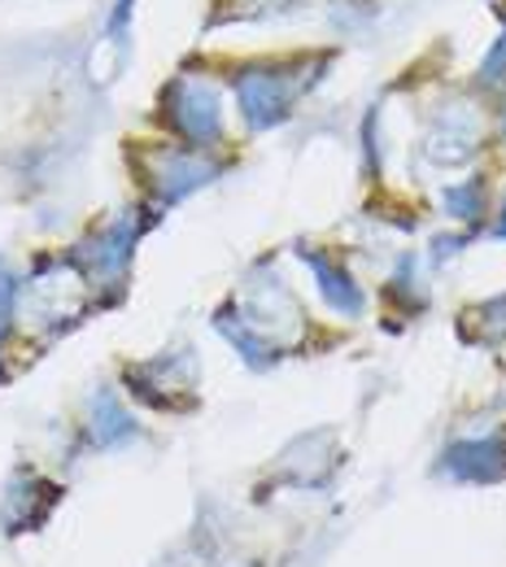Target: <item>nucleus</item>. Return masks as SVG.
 <instances>
[{"mask_svg": "<svg viewBox=\"0 0 506 567\" xmlns=\"http://www.w3.org/2000/svg\"><path fill=\"white\" fill-rule=\"evenodd\" d=\"M53 485H44V481H35L31 476V489H9L4 497V511H0V524H4V533H27L31 524H40L44 515H49V506H53Z\"/></svg>", "mask_w": 506, "mask_h": 567, "instance_id": "423d86ee", "label": "nucleus"}, {"mask_svg": "<svg viewBox=\"0 0 506 567\" xmlns=\"http://www.w3.org/2000/svg\"><path fill=\"white\" fill-rule=\"evenodd\" d=\"M476 118L472 114H463V110H454V114H445V118H436V127L428 132V157L433 162H463L472 148H476Z\"/></svg>", "mask_w": 506, "mask_h": 567, "instance_id": "39448f33", "label": "nucleus"}, {"mask_svg": "<svg viewBox=\"0 0 506 567\" xmlns=\"http://www.w3.org/2000/svg\"><path fill=\"white\" fill-rule=\"evenodd\" d=\"M498 236L506 240V202H503V218H498Z\"/></svg>", "mask_w": 506, "mask_h": 567, "instance_id": "9d476101", "label": "nucleus"}, {"mask_svg": "<svg viewBox=\"0 0 506 567\" xmlns=\"http://www.w3.org/2000/svg\"><path fill=\"white\" fill-rule=\"evenodd\" d=\"M498 71H506V35H503V49H494V53H489V62H485V83H494V79H498Z\"/></svg>", "mask_w": 506, "mask_h": 567, "instance_id": "1a4fd4ad", "label": "nucleus"}, {"mask_svg": "<svg viewBox=\"0 0 506 567\" xmlns=\"http://www.w3.org/2000/svg\"><path fill=\"white\" fill-rule=\"evenodd\" d=\"M240 105L254 127H271L289 114V87L276 74H245L240 79Z\"/></svg>", "mask_w": 506, "mask_h": 567, "instance_id": "7ed1b4c3", "label": "nucleus"}, {"mask_svg": "<svg viewBox=\"0 0 506 567\" xmlns=\"http://www.w3.org/2000/svg\"><path fill=\"white\" fill-rule=\"evenodd\" d=\"M506 472V445L498 436L485 441H463L441 458V476L458 481V485H489Z\"/></svg>", "mask_w": 506, "mask_h": 567, "instance_id": "f03ea898", "label": "nucleus"}, {"mask_svg": "<svg viewBox=\"0 0 506 567\" xmlns=\"http://www.w3.org/2000/svg\"><path fill=\"white\" fill-rule=\"evenodd\" d=\"M301 258H306V262H310V271L319 276V292H323V301H328L332 310H341V315H359L362 292H359V284H354V276H350L345 267H337L328 254L319 258L314 249H306Z\"/></svg>", "mask_w": 506, "mask_h": 567, "instance_id": "20e7f679", "label": "nucleus"}, {"mask_svg": "<svg viewBox=\"0 0 506 567\" xmlns=\"http://www.w3.org/2000/svg\"><path fill=\"white\" fill-rule=\"evenodd\" d=\"M481 197H485L481 179H467V188H450L445 193V206H450L454 218H476L481 214Z\"/></svg>", "mask_w": 506, "mask_h": 567, "instance_id": "6e6552de", "label": "nucleus"}, {"mask_svg": "<svg viewBox=\"0 0 506 567\" xmlns=\"http://www.w3.org/2000/svg\"><path fill=\"white\" fill-rule=\"evenodd\" d=\"M4 310H9V306H0V341H4Z\"/></svg>", "mask_w": 506, "mask_h": 567, "instance_id": "9b49d317", "label": "nucleus"}, {"mask_svg": "<svg viewBox=\"0 0 506 567\" xmlns=\"http://www.w3.org/2000/svg\"><path fill=\"white\" fill-rule=\"evenodd\" d=\"M171 101H175V123L188 141H215L223 127V105H218V92L210 83L179 79V83H171Z\"/></svg>", "mask_w": 506, "mask_h": 567, "instance_id": "f257e3e1", "label": "nucleus"}, {"mask_svg": "<svg viewBox=\"0 0 506 567\" xmlns=\"http://www.w3.org/2000/svg\"><path fill=\"white\" fill-rule=\"evenodd\" d=\"M132 245H136V223H118V227H105V236L101 240H92V245H83V262L96 271V276H114V271H123V262H127V254H132Z\"/></svg>", "mask_w": 506, "mask_h": 567, "instance_id": "0eeeda50", "label": "nucleus"}]
</instances>
